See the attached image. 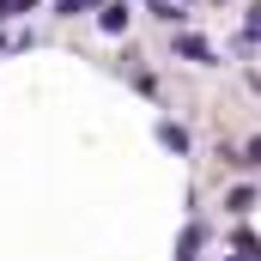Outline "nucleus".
Segmentation results:
<instances>
[{
  "instance_id": "obj_4",
  "label": "nucleus",
  "mask_w": 261,
  "mask_h": 261,
  "mask_svg": "<svg viewBox=\"0 0 261 261\" xmlns=\"http://www.w3.org/2000/svg\"><path fill=\"white\" fill-rule=\"evenodd\" d=\"M158 140H164V146H170V152H189V134H182V128H170V122H164V128H158Z\"/></svg>"
},
{
  "instance_id": "obj_2",
  "label": "nucleus",
  "mask_w": 261,
  "mask_h": 261,
  "mask_svg": "<svg viewBox=\"0 0 261 261\" xmlns=\"http://www.w3.org/2000/svg\"><path fill=\"white\" fill-rule=\"evenodd\" d=\"M97 24L116 37V31H128V6H97Z\"/></svg>"
},
{
  "instance_id": "obj_1",
  "label": "nucleus",
  "mask_w": 261,
  "mask_h": 261,
  "mask_svg": "<svg viewBox=\"0 0 261 261\" xmlns=\"http://www.w3.org/2000/svg\"><path fill=\"white\" fill-rule=\"evenodd\" d=\"M176 55H182V61L213 67V43H200V37H176Z\"/></svg>"
},
{
  "instance_id": "obj_9",
  "label": "nucleus",
  "mask_w": 261,
  "mask_h": 261,
  "mask_svg": "<svg viewBox=\"0 0 261 261\" xmlns=\"http://www.w3.org/2000/svg\"><path fill=\"white\" fill-rule=\"evenodd\" d=\"M243 164H261V140H255V146H249V158H243Z\"/></svg>"
},
{
  "instance_id": "obj_6",
  "label": "nucleus",
  "mask_w": 261,
  "mask_h": 261,
  "mask_svg": "<svg viewBox=\"0 0 261 261\" xmlns=\"http://www.w3.org/2000/svg\"><path fill=\"white\" fill-rule=\"evenodd\" d=\"M237 261H261V243H255V237H249V231L237 237Z\"/></svg>"
},
{
  "instance_id": "obj_8",
  "label": "nucleus",
  "mask_w": 261,
  "mask_h": 261,
  "mask_svg": "<svg viewBox=\"0 0 261 261\" xmlns=\"http://www.w3.org/2000/svg\"><path fill=\"white\" fill-rule=\"evenodd\" d=\"M24 6H37V0H0V18H18Z\"/></svg>"
},
{
  "instance_id": "obj_7",
  "label": "nucleus",
  "mask_w": 261,
  "mask_h": 261,
  "mask_svg": "<svg viewBox=\"0 0 261 261\" xmlns=\"http://www.w3.org/2000/svg\"><path fill=\"white\" fill-rule=\"evenodd\" d=\"M243 31H249V43H261V6H249V18H243Z\"/></svg>"
},
{
  "instance_id": "obj_5",
  "label": "nucleus",
  "mask_w": 261,
  "mask_h": 261,
  "mask_svg": "<svg viewBox=\"0 0 261 261\" xmlns=\"http://www.w3.org/2000/svg\"><path fill=\"white\" fill-rule=\"evenodd\" d=\"M91 6H97V0H55V12H61V18H79V12H91Z\"/></svg>"
},
{
  "instance_id": "obj_3",
  "label": "nucleus",
  "mask_w": 261,
  "mask_h": 261,
  "mask_svg": "<svg viewBox=\"0 0 261 261\" xmlns=\"http://www.w3.org/2000/svg\"><path fill=\"white\" fill-rule=\"evenodd\" d=\"M195 255H200V225H189L182 243H176V261H195Z\"/></svg>"
}]
</instances>
